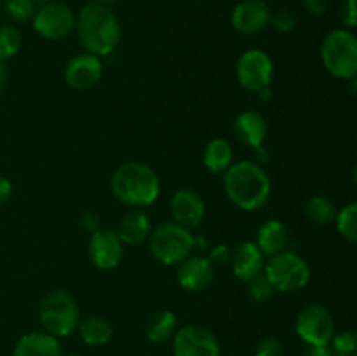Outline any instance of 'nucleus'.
Segmentation results:
<instances>
[{"mask_svg": "<svg viewBox=\"0 0 357 356\" xmlns=\"http://www.w3.org/2000/svg\"><path fill=\"white\" fill-rule=\"evenodd\" d=\"M31 2H35V3H44V2H47V0H31Z\"/></svg>", "mask_w": 357, "mask_h": 356, "instance_id": "obj_41", "label": "nucleus"}, {"mask_svg": "<svg viewBox=\"0 0 357 356\" xmlns=\"http://www.w3.org/2000/svg\"><path fill=\"white\" fill-rule=\"evenodd\" d=\"M89 260L101 271H112L119 267L124 257V244L117 232L112 229H98L91 234L87 246Z\"/></svg>", "mask_w": 357, "mask_h": 356, "instance_id": "obj_12", "label": "nucleus"}, {"mask_svg": "<svg viewBox=\"0 0 357 356\" xmlns=\"http://www.w3.org/2000/svg\"><path fill=\"white\" fill-rule=\"evenodd\" d=\"M204 168L213 175H223L234 164V149L229 140L213 138L206 143L202 152Z\"/></svg>", "mask_w": 357, "mask_h": 356, "instance_id": "obj_22", "label": "nucleus"}, {"mask_svg": "<svg viewBox=\"0 0 357 356\" xmlns=\"http://www.w3.org/2000/svg\"><path fill=\"white\" fill-rule=\"evenodd\" d=\"M236 75L241 87L258 94L260 91L271 87L274 79V61L264 49H246L237 58Z\"/></svg>", "mask_w": 357, "mask_h": 356, "instance_id": "obj_9", "label": "nucleus"}, {"mask_svg": "<svg viewBox=\"0 0 357 356\" xmlns=\"http://www.w3.org/2000/svg\"><path fill=\"white\" fill-rule=\"evenodd\" d=\"M117 236L121 237L122 244L136 246L149 241L152 232V222L150 215L143 208H131L121 220H119Z\"/></svg>", "mask_w": 357, "mask_h": 356, "instance_id": "obj_19", "label": "nucleus"}, {"mask_svg": "<svg viewBox=\"0 0 357 356\" xmlns=\"http://www.w3.org/2000/svg\"><path fill=\"white\" fill-rule=\"evenodd\" d=\"M268 24H272L279 34H291L296 27V17L293 16L289 10L279 9L271 13V21H268Z\"/></svg>", "mask_w": 357, "mask_h": 356, "instance_id": "obj_31", "label": "nucleus"}, {"mask_svg": "<svg viewBox=\"0 0 357 356\" xmlns=\"http://www.w3.org/2000/svg\"><path fill=\"white\" fill-rule=\"evenodd\" d=\"M305 10L314 17H321L330 9V0H303Z\"/></svg>", "mask_w": 357, "mask_h": 356, "instance_id": "obj_35", "label": "nucleus"}, {"mask_svg": "<svg viewBox=\"0 0 357 356\" xmlns=\"http://www.w3.org/2000/svg\"><path fill=\"white\" fill-rule=\"evenodd\" d=\"M271 13V7L265 0H241L232 9L230 21L234 30L239 34L255 35L268 27Z\"/></svg>", "mask_w": 357, "mask_h": 356, "instance_id": "obj_15", "label": "nucleus"}, {"mask_svg": "<svg viewBox=\"0 0 357 356\" xmlns=\"http://www.w3.org/2000/svg\"><path fill=\"white\" fill-rule=\"evenodd\" d=\"M337 212L338 209L333 199L321 194L307 199L305 206H303V213H305L307 220L310 223H314V225H328V223H333Z\"/></svg>", "mask_w": 357, "mask_h": 356, "instance_id": "obj_25", "label": "nucleus"}, {"mask_svg": "<svg viewBox=\"0 0 357 356\" xmlns=\"http://www.w3.org/2000/svg\"><path fill=\"white\" fill-rule=\"evenodd\" d=\"M149 250L162 265H178L195 250V236L176 222H162L150 232Z\"/></svg>", "mask_w": 357, "mask_h": 356, "instance_id": "obj_6", "label": "nucleus"}, {"mask_svg": "<svg viewBox=\"0 0 357 356\" xmlns=\"http://www.w3.org/2000/svg\"><path fill=\"white\" fill-rule=\"evenodd\" d=\"M79 223L82 225L84 230H87V232L93 234L94 230L100 229V216H98L96 213H93V212H86V213H82V215H80Z\"/></svg>", "mask_w": 357, "mask_h": 356, "instance_id": "obj_36", "label": "nucleus"}, {"mask_svg": "<svg viewBox=\"0 0 357 356\" xmlns=\"http://www.w3.org/2000/svg\"><path fill=\"white\" fill-rule=\"evenodd\" d=\"M77 328H79V335L84 344L93 346V348H101V346L108 344L114 335L110 321L98 314H91V316L80 320Z\"/></svg>", "mask_w": 357, "mask_h": 356, "instance_id": "obj_23", "label": "nucleus"}, {"mask_svg": "<svg viewBox=\"0 0 357 356\" xmlns=\"http://www.w3.org/2000/svg\"><path fill=\"white\" fill-rule=\"evenodd\" d=\"M23 45V35L13 24H2L0 27V59H9L20 52Z\"/></svg>", "mask_w": 357, "mask_h": 356, "instance_id": "obj_27", "label": "nucleus"}, {"mask_svg": "<svg viewBox=\"0 0 357 356\" xmlns=\"http://www.w3.org/2000/svg\"><path fill=\"white\" fill-rule=\"evenodd\" d=\"M75 30L86 52L103 58L110 56L121 42V23L110 7L87 3L75 14Z\"/></svg>", "mask_w": 357, "mask_h": 356, "instance_id": "obj_2", "label": "nucleus"}, {"mask_svg": "<svg viewBox=\"0 0 357 356\" xmlns=\"http://www.w3.org/2000/svg\"><path fill=\"white\" fill-rule=\"evenodd\" d=\"M230 265L232 272L239 281H251L255 276L264 272L265 255L260 248L255 244V241H241L232 251H230Z\"/></svg>", "mask_w": 357, "mask_h": 356, "instance_id": "obj_17", "label": "nucleus"}, {"mask_svg": "<svg viewBox=\"0 0 357 356\" xmlns=\"http://www.w3.org/2000/svg\"><path fill=\"white\" fill-rule=\"evenodd\" d=\"M63 75L72 89L87 91L96 86L103 77V63L101 58L91 52H79L68 59Z\"/></svg>", "mask_w": 357, "mask_h": 356, "instance_id": "obj_14", "label": "nucleus"}, {"mask_svg": "<svg viewBox=\"0 0 357 356\" xmlns=\"http://www.w3.org/2000/svg\"><path fill=\"white\" fill-rule=\"evenodd\" d=\"M13 356H63L59 339L45 332H28L14 344Z\"/></svg>", "mask_w": 357, "mask_h": 356, "instance_id": "obj_21", "label": "nucleus"}, {"mask_svg": "<svg viewBox=\"0 0 357 356\" xmlns=\"http://www.w3.org/2000/svg\"><path fill=\"white\" fill-rule=\"evenodd\" d=\"M303 356H333L330 346H307Z\"/></svg>", "mask_w": 357, "mask_h": 356, "instance_id": "obj_38", "label": "nucleus"}, {"mask_svg": "<svg viewBox=\"0 0 357 356\" xmlns=\"http://www.w3.org/2000/svg\"><path fill=\"white\" fill-rule=\"evenodd\" d=\"M174 356H220L222 346L218 337L201 325H187L173 335Z\"/></svg>", "mask_w": 357, "mask_h": 356, "instance_id": "obj_11", "label": "nucleus"}, {"mask_svg": "<svg viewBox=\"0 0 357 356\" xmlns=\"http://www.w3.org/2000/svg\"><path fill=\"white\" fill-rule=\"evenodd\" d=\"M255 244L260 248V251L265 257H272V255H278L281 253V251L288 250V227H286V223H282L281 220L278 218L265 220V222L258 227Z\"/></svg>", "mask_w": 357, "mask_h": 356, "instance_id": "obj_20", "label": "nucleus"}, {"mask_svg": "<svg viewBox=\"0 0 357 356\" xmlns=\"http://www.w3.org/2000/svg\"><path fill=\"white\" fill-rule=\"evenodd\" d=\"M112 194L129 208H146L157 201L160 194L159 175L149 164L129 161L112 173Z\"/></svg>", "mask_w": 357, "mask_h": 356, "instance_id": "obj_3", "label": "nucleus"}, {"mask_svg": "<svg viewBox=\"0 0 357 356\" xmlns=\"http://www.w3.org/2000/svg\"><path fill=\"white\" fill-rule=\"evenodd\" d=\"M230 251L232 250H230L227 244H223V243L215 244V246H211V250H209L208 258L215 265H225V264H229V260H230Z\"/></svg>", "mask_w": 357, "mask_h": 356, "instance_id": "obj_34", "label": "nucleus"}, {"mask_svg": "<svg viewBox=\"0 0 357 356\" xmlns=\"http://www.w3.org/2000/svg\"><path fill=\"white\" fill-rule=\"evenodd\" d=\"M295 332L307 346H328L335 335L333 314L323 304H307L296 314Z\"/></svg>", "mask_w": 357, "mask_h": 356, "instance_id": "obj_8", "label": "nucleus"}, {"mask_svg": "<svg viewBox=\"0 0 357 356\" xmlns=\"http://www.w3.org/2000/svg\"><path fill=\"white\" fill-rule=\"evenodd\" d=\"M178 330L176 314L169 309L155 311L146 321L145 335L146 341L152 344H164L169 339H173L174 332Z\"/></svg>", "mask_w": 357, "mask_h": 356, "instance_id": "obj_24", "label": "nucleus"}, {"mask_svg": "<svg viewBox=\"0 0 357 356\" xmlns=\"http://www.w3.org/2000/svg\"><path fill=\"white\" fill-rule=\"evenodd\" d=\"M38 321L45 334L56 339L72 335L80 321V307L66 290H52L38 306Z\"/></svg>", "mask_w": 357, "mask_h": 356, "instance_id": "obj_4", "label": "nucleus"}, {"mask_svg": "<svg viewBox=\"0 0 357 356\" xmlns=\"http://www.w3.org/2000/svg\"><path fill=\"white\" fill-rule=\"evenodd\" d=\"M264 272L274 290L282 293L300 292L310 281V267L307 260L289 250L268 257V260L265 262Z\"/></svg>", "mask_w": 357, "mask_h": 356, "instance_id": "obj_7", "label": "nucleus"}, {"mask_svg": "<svg viewBox=\"0 0 357 356\" xmlns=\"http://www.w3.org/2000/svg\"><path fill=\"white\" fill-rule=\"evenodd\" d=\"M340 20L347 30H352L357 21V0H344L340 9Z\"/></svg>", "mask_w": 357, "mask_h": 356, "instance_id": "obj_33", "label": "nucleus"}, {"mask_svg": "<svg viewBox=\"0 0 357 356\" xmlns=\"http://www.w3.org/2000/svg\"><path fill=\"white\" fill-rule=\"evenodd\" d=\"M65 356H82V355H77V353H70V355H65Z\"/></svg>", "mask_w": 357, "mask_h": 356, "instance_id": "obj_42", "label": "nucleus"}, {"mask_svg": "<svg viewBox=\"0 0 357 356\" xmlns=\"http://www.w3.org/2000/svg\"><path fill=\"white\" fill-rule=\"evenodd\" d=\"M223 188L227 198L239 209L258 212L271 199L272 181L261 164L239 161L223 173Z\"/></svg>", "mask_w": 357, "mask_h": 356, "instance_id": "obj_1", "label": "nucleus"}, {"mask_svg": "<svg viewBox=\"0 0 357 356\" xmlns=\"http://www.w3.org/2000/svg\"><path fill=\"white\" fill-rule=\"evenodd\" d=\"M215 276L216 265L209 260L208 255H188L176 269L178 285L187 292H202L209 288Z\"/></svg>", "mask_w": 357, "mask_h": 356, "instance_id": "obj_13", "label": "nucleus"}, {"mask_svg": "<svg viewBox=\"0 0 357 356\" xmlns=\"http://www.w3.org/2000/svg\"><path fill=\"white\" fill-rule=\"evenodd\" d=\"M169 212L173 222L192 230L201 225L204 220L206 202L199 192L192 191V188H180L171 195Z\"/></svg>", "mask_w": 357, "mask_h": 356, "instance_id": "obj_16", "label": "nucleus"}, {"mask_svg": "<svg viewBox=\"0 0 357 356\" xmlns=\"http://www.w3.org/2000/svg\"><path fill=\"white\" fill-rule=\"evenodd\" d=\"M35 10H37V3L31 2V0H7L6 2L7 16L17 23L31 21Z\"/></svg>", "mask_w": 357, "mask_h": 356, "instance_id": "obj_29", "label": "nucleus"}, {"mask_svg": "<svg viewBox=\"0 0 357 356\" xmlns=\"http://www.w3.org/2000/svg\"><path fill=\"white\" fill-rule=\"evenodd\" d=\"M248 285H250L248 293H250V297L255 302H264V300L271 299L275 292L272 283L268 281V278L265 276V272H260L258 276H255L251 281H248Z\"/></svg>", "mask_w": 357, "mask_h": 356, "instance_id": "obj_30", "label": "nucleus"}, {"mask_svg": "<svg viewBox=\"0 0 357 356\" xmlns=\"http://www.w3.org/2000/svg\"><path fill=\"white\" fill-rule=\"evenodd\" d=\"M330 349L333 356H356L357 353V335L354 330H345L335 334L330 341Z\"/></svg>", "mask_w": 357, "mask_h": 356, "instance_id": "obj_28", "label": "nucleus"}, {"mask_svg": "<svg viewBox=\"0 0 357 356\" xmlns=\"http://www.w3.org/2000/svg\"><path fill=\"white\" fill-rule=\"evenodd\" d=\"M232 133L234 138L241 145L258 149V147H264L265 138H267V122L260 112L244 110L234 119Z\"/></svg>", "mask_w": 357, "mask_h": 356, "instance_id": "obj_18", "label": "nucleus"}, {"mask_svg": "<svg viewBox=\"0 0 357 356\" xmlns=\"http://www.w3.org/2000/svg\"><path fill=\"white\" fill-rule=\"evenodd\" d=\"M321 61L335 79L354 80L357 75V38L347 28H335L321 44Z\"/></svg>", "mask_w": 357, "mask_h": 356, "instance_id": "obj_5", "label": "nucleus"}, {"mask_svg": "<svg viewBox=\"0 0 357 356\" xmlns=\"http://www.w3.org/2000/svg\"><path fill=\"white\" fill-rule=\"evenodd\" d=\"M335 225L338 234L347 243H356L357 239V202L352 201L342 209H338L335 216Z\"/></svg>", "mask_w": 357, "mask_h": 356, "instance_id": "obj_26", "label": "nucleus"}, {"mask_svg": "<svg viewBox=\"0 0 357 356\" xmlns=\"http://www.w3.org/2000/svg\"><path fill=\"white\" fill-rule=\"evenodd\" d=\"M119 2V0H93V3H100V6H105V7H110L112 3Z\"/></svg>", "mask_w": 357, "mask_h": 356, "instance_id": "obj_40", "label": "nucleus"}, {"mask_svg": "<svg viewBox=\"0 0 357 356\" xmlns=\"http://www.w3.org/2000/svg\"><path fill=\"white\" fill-rule=\"evenodd\" d=\"M284 342L278 337H264L255 348L253 356H284Z\"/></svg>", "mask_w": 357, "mask_h": 356, "instance_id": "obj_32", "label": "nucleus"}, {"mask_svg": "<svg viewBox=\"0 0 357 356\" xmlns=\"http://www.w3.org/2000/svg\"><path fill=\"white\" fill-rule=\"evenodd\" d=\"M33 30L45 40H63L75 30V13L63 2H44L31 17Z\"/></svg>", "mask_w": 357, "mask_h": 356, "instance_id": "obj_10", "label": "nucleus"}, {"mask_svg": "<svg viewBox=\"0 0 357 356\" xmlns=\"http://www.w3.org/2000/svg\"><path fill=\"white\" fill-rule=\"evenodd\" d=\"M10 195H13V184H10L9 178L0 175V205L9 201Z\"/></svg>", "mask_w": 357, "mask_h": 356, "instance_id": "obj_37", "label": "nucleus"}, {"mask_svg": "<svg viewBox=\"0 0 357 356\" xmlns=\"http://www.w3.org/2000/svg\"><path fill=\"white\" fill-rule=\"evenodd\" d=\"M6 79H7V68L6 65H3L2 59H0V91H2L3 84H6Z\"/></svg>", "mask_w": 357, "mask_h": 356, "instance_id": "obj_39", "label": "nucleus"}]
</instances>
